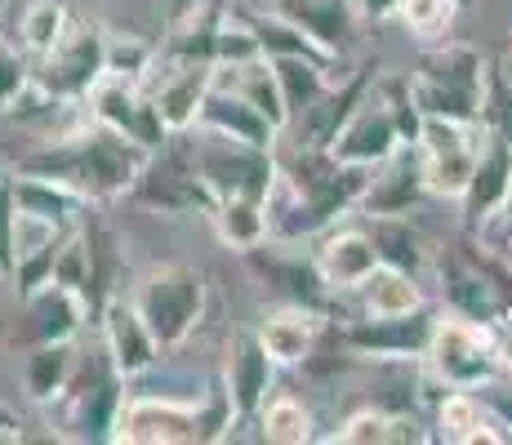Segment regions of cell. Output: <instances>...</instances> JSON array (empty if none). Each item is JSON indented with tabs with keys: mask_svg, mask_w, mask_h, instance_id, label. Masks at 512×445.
Wrapping results in <instances>:
<instances>
[{
	"mask_svg": "<svg viewBox=\"0 0 512 445\" xmlns=\"http://www.w3.org/2000/svg\"><path fill=\"white\" fill-rule=\"evenodd\" d=\"M214 81V63H187V58H161L156 54L152 72L143 76V89L152 98L156 116L170 134H187L196 125L201 98Z\"/></svg>",
	"mask_w": 512,
	"mask_h": 445,
	"instance_id": "cell-12",
	"label": "cell"
},
{
	"mask_svg": "<svg viewBox=\"0 0 512 445\" xmlns=\"http://www.w3.org/2000/svg\"><path fill=\"white\" fill-rule=\"evenodd\" d=\"M76 374V339L63 343H32L23 361V392L36 405H54Z\"/></svg>",
	"mask_w": 512,
	"mask_h": 445,
	"instance_id": "cell-30",
	"label": "cell"
},
{
	"mask_svg": "<svg viewBox=\"0 0 512 445\" xmlns=\"http://www.w3.org/2000/svg\"><path fill=\"white\" fill-rule=\"evenodd\" d=\"M397 147H401V134H397V125H392L388 107L379 103V94H374V85H370L366 98H361V103L352 107L348 121L339 125V134L330 138L326 152L343 165H361V170H370V165L388 161Z\"/></svg>",
	"mask_w": 512,
	"mask_h": 445,
	"instance_id": "cell-18",
	"label": "cell"
},
{
	"mask_svg": "<svg viewBox=\"0 0 512 445\" xmlns=\"http://www.w3.org/2000/svg\"><path fill=\"white\" fill-rule=\"evenodd\" d=\"M205 219L214 223V236L236 254L268 241V205L259 196H219L205 210Z\"/></svg>",
	"mask_w": 512,
	"mask_h": 445,
	"instance_id": "cell-33",
	"label": "cell"
},
{
	"mask_svg": "<svg viewBox=\"0 0 512 445\" xmlns=\"http://www.w3.org/2000/svg\"><path fill=\"white\" fill-rule=\"evenodd\" d=\"M415 103L423 116H446V121H477L481 116V89H486V54L464 41L428 45L419 58V72L410 76Z\"/></svg>",
	"mask_w": 512,
	"mask_h": 445,
	"instance_id": "cell-5",
	"label": "cell"
},
{
	"mask_svg": "<svg viewBox=\"0 0 512 445\" xmlns=\"http://www.w3.org/2000/svg\"><path fill=\"white\" fill-rule=\"evenodd\" d=\"M481 130L499 134L512 147V81L499 72L495 63H486V89H481Z\"/></svg>",
	"mask_w": 512,
	"mask_h": 445,
	"instance_id": "cell-42",
	"label": "cell"
},
{
	"mask_svg": "<svg viewBox=\"0 0 512 445\" xmlns=\"http://www.w3.org/2000/svg\"><path fill=\"white\" fill-rule=\"evenodd\" d=\"M312 263H317L330 294H352L374 267H379V254H374V241L366 227H334L330 223V232L321 236L317 250H312Z\"/></svg>",
	"mask_w": 512,
	"mask_h": 445,
	"instance_id": "cell-23",
	"label": "cell"
},
{
	"mask_svg": "<svg viewBox=\"0 0 512 445\" xmlns=\"http://www.w3.org/2000/svg\"><path fill=\"white\" fill-rule=\"evenodd\" d=\"M392 18H397L415 41L432 45V41H441V36H450V27H455V18H459V0H397V14Z\"/></svg>",
	"mask_w": 512,
	"mask_h": 445,
	"instance_id": "cell-40",
	"label": "cell"
},
{
	"mask_svg": "<svg viewBox=\"0 0 512 445\" xmlns=\"http://www.w3.org/2000/svg\"><path fill=\"white\" fill-rule=\"evenodd\" d=\"M0 5H5V0H0Z\"/></svg>",
	"mask_w": 512,
	"mask_h": 445,
	"instance_id": "cell-50",
	"label": "cell"
},
{
	"mask_svg": "<svg viewBox=\"0 0 512 445\" xmlns=\"http://www.w3.org/2000/svg\"><path fill=\"white\" fill-rule=\"evenodd\" d=\"M277 370L281 365L268 356V348L259 343L254 325L236 330L228 339V361H223V397L232 405L236 423H254L259 405L268 401V392L277 388Z\"/></svg>",
	"mask_w": 512,
	"mask_h": 445,
	"instance_id": "cell-14",
	"label": "cell"
},
{
	"mask_svg": "<svg viewBox=\"0 0 512 445\" xmlns=\"http://www.w3.org/2000/svg\"><path fill=\"white\" fill-rule=\"evenodd\" d=\"M14 223V187H9V178H0V281H9V267H14Z\"/></svg>",
	"mask_w": 512,
	"mask_h": 445,
	"instance_id": "cell-44",
	"label": "cell"
},
{
	"mask_svg": "<svg viewBox=\"0 0 512 445\" xmlns=\"http://www.w3.org/2000/svg\"><path fill=\"white\" fill-rule=\"evenodd\" d=\"M370 89V72H357V76H343V81H330L321 89L317 103H308L299 116H294L285 130H299V138L308 147H330V138L339 134V125L352 116V107L366 98Z\"/></svg>",
	"mask_w": 512,
	"mask_h": 445,
	"instance_id": "cell-27",
	"label": "cell"
},
{
	"mask_svg": "<svg viewBox=\"0 0 512 445\" xmlns=\"http://www.w3.org/2000/svg\"><path fill=\"white\" fill-rule=\"evenodd\" d=\"M245 263L277 294V303H303V308H317V312L330 308L334 294L326 290V281H321L312 254L303 259V254L285 250V241H263V245H254V250H245Z\"/></svg>",
	"mask_w": 512,
	"mask_h": 445,
	"instance_id": "cell-17",
	"label": "cell"
},
{
	"mask_svg": "<svg viewBox=\"0 0 512 445\" xmlns=\"http://www.w3.org/2000/svg\"><path fill=\"white\" fill-rule=\"evenodd\" d=\"M468 5H472V0H459V9H468Z\"/></svg>",
	"mask_w": 512,
	"mask_h": 445,
	"instance_id": "cell-49",
	"label": "cell"
},
{
	"mask_svg": "<svg viewBox=\"0 0 512 445\" xmlns=\"http://www.w3.org/2000/svg\"><path fill=\"white\" fill-rule=\"evenodd\" d=\"M98 76H103V27L94 23H72L49 54L32 58V94L54 107L85 103Z\"/></svg>",
	"mask_w": 512,
	"mask_h": 445,
	"instance_id": "cell-8",
	"label": "cell"
},
{
	"mask_svg": "<svg viewBox=\"0 0 512 445\" xmlns=\"http://www.w3.org/2000/svg\"><path fill=\"white\" fill-rule=\"evenodd\" d=\"M254 423H259V437L272 441V445H303L317 437V423H312V410L303 405L294 392H268V401L259 405V414H254Z\"/></svg>",
	"mask_w": 512,
	"mask_h": 445,
	"instance_id": "cell-36",
	"label": "cell"
},
{
	"mask_svg": "<svg viewBox=\"0 0 512 445\" xmlns=\"http://www.w3.org/2000/svg\"><path fill=\"white\" fill-rule=\"evenodd\" d=\"M143 165H147V147L130 143L125 134L94 121L90 130L54 138V143L27 152L18 161V174L54 178V183L72 187L76 196H85V201H116V196H130Z\"/></svg>",
	"mask_w": 512,
	"mask_h": 445,
	"instance_id": "cell-2",
	"label": "cell"
},
{
	"mask_svg": "<svg viewBox=\"0 0 512 445\" xmlns=\"http://www.w3.org/2000/svg\"><path fill=\"white\" fill-rule=\"evenodd\" d=\"M357 18H370V23H388L397 14V0H352Z\"/></svg>",
	"mask_w": 512,
	"mask_h": 445,
	"instance_id": "cell-45",
	"label": "cell"
},
{
	"mask_svg": "<svg viewBox=\"0 0 512 445\" xmlns=\"http://www.w3.org/2000/svg\"><path fill=\"white\" fill-rule=\"evenodd\" d=\"M130 299L147 321V330H152V339L161 343V352L183 348L205 316V276L192 263L147 267L139 281H134Z\"/></svg>",
	"mask_w": 512,
	"mask_h": 445,
	"instance_id": "cell-6",
	"label": "cell"
},
{
	"mask_svg": "<svg viewBox=\"0 0 512 445\" xmlns=\"http://www.w3.org/2000/svg\"><path fill=\"white\" fill-rule=\"evenodd\" d=\"M85 103H90V116L98 125H107V130L125 134L130 143L147 147V152H156V147L170 138V130L161 125V116H156L152 98H147V89L139 81H121V76H98L94 89L85 94Z\"/></svg>",
	"mask_w": 512,
	"mask_h": 445,
	"instance_id": "cell-11",
	"label": "cell"
},
{
	"mask_svg": "<svg viewBox=\"0 0 512 445\" xmlns=\"http://www.w3.org/2000/svg\"><path fill=\"white\" fill-rule=\"evenodd\" d=\"M508 41H512V36H508Z\"/></svg>",
	"mask_w": 512,
	"mask_h": 445,
	"instance_id": "cell-51",
	"label": "cell"
},
{
	"mask_svg": "<svg viewBox=\"0 0 512 445\" xmlns=\"http://www.w3.org/2000/svg\"><path fill=\"white\" fill-rule=\"evenodd\" d=\"M268 9H277L281 18L303 27L334 58H343L352 49V36H357V9H352V0H268Z\"/></svg>",
	"mask_w": 512,
	"mask_h": 445,
	"instance_id": "cell-26",
	"label": "cell"
},
{
	"mask_svg": "<svg viewBox=\"0 0 512 445\" xmlns=\"http://www.w3.org/2000/svg\"><path fill=\"white\" fill-rule=\"evenodd\" d=\"M14 187V210L27 214V219H41V223H54V227H76L85 214V196H76L72 187L54 183V178H41V174H14L9 178Z\"/></svg>",
	"mask_w": 512,
	"mask_h": 445,
	"instance_id": "cell-28",
	"label": "cell"
},
{
	"mask_svg": "<svg viewBox=\"0 0 512 445\" xmlns=\"http://www.w3.org/2000/svg\"><path fill=\"white\" fill-rule=\"evenodd\" d=\"M236 419L223 397V383H210L201 397L170 392H125L112 423V441L125 445H210L232 437Z\"/></svg>",
	"mask_w": 512,
	"mask_h": 445,
	"instance_id": "cell-3",
	"label": "cell"
},
{
	"mask_svg": "<svg viewBox=\"0 0 512 445\" xmlns=\"http://www.w3.org/2000/svg\"><path fill=\"white\" fill-rule=\"evenodd\" d=\"M23 334L18 339L32 348V343H63V339H76L81 334V325L90 321V312H85V299L76 290H67V285L49 281L41 285L36 294H27L23 299Z\"/></svg>",
	"mask_w": 512,
	"mask_h": 445,
	"instance_id": "cell-25",
	"label": "cell"
},
{
	"mask_svg": "<svg viewBox=\"0 0 512 445\" xmlns=\"http://www.w3.org/2000/svg\"><path fill=\"white\" fill-rule=\"evenodd\" d=\"M441 299H446V312H459L468 321L499 325L504 316H512L508 299L499 294V285L490 281V272L477 263L472 250H464L459 259H450L441 267Z\"/></svg>",
	"mask_w": 512,
	"mask_h": 445,
	"instance_id": "cell-22",
	"label": "cell"
},
{
	"mask_svg": "<svg viewBox=\"0 0 512 445\" xmlns=\"http://www.w3.org/2000/svg\"><path fill=\"white\" fill-rule=\"evenodd\" d=\"M23 437V423H18V414L9 410L5 401H0V441H18Z\"/></svg>",
	"mask_w": 512,
	"mask_h": 445,
	"instance_id": "cell-47",
	"label": "cell"
},
{
	"mask_svg": "<svg viewBox=\"0 0 512 445\" xmlns=\"http://www.w3.org/2000/svg\"><path fill=\"white\" fill-rule=\"evenodd\" d=\"M214 85H228L245 98L250 107H259L272 125L285 134L290 125V112H285V98H281V85H277V72H272L268 58H250V63H236V67H214Z\"/></svg>",
	"mask_w": 512,
	"mask_h": 445,
	"instance_id": "cell-32",
	"label": "cell"
},
{
	"mask_svg": "<svg viewBox=\"0 0 512 445\" xmlns=\"http://www.w3.org/2000/svg\"><path fill=\"white\" fill-rule=\"evenodd\" d=\"M437 437L450 445H481V441H508V432L499 428V419L486 410V401L477 392L446 388V397L437 405Z\"/></svg>",
	"mask_w": 512,
	"mask_h": 445,
	"instance_id": "cell-29",
	"label": "cell"
},
{
	"mask_svg": "<svg viewBox=\"0 0 512 445\" xmlns=\"http://www.w3.org/2000/svg\"><path fill=\"white\" fill-rule=\"evenodd\" d=\"M490 227H499L504 232V241L512 236V178H508V192H504V205H499V214H495V223Z\"/></svg>",
	"mask_w": 512,
	"mask_h": 445,
	"instance_id": "cell-48",
	"label": "cell"
},
{
	"mask_svg": "<svg viewBox=\"0 0 512 445\" xmlns=\"http://www.w3.org/2000/svg\"><path fill=\"white\" fill-rule=\"evenodd\" d=\"M481 147V125L477 121H446V116H423L415 156L423 174V192L459 201L468 187V174L477 165Z\"/></svg>",
	"mask_w": 512,
	"mask_h": 445,
	"instance_id": "cell-10",
	"label": "cell"
},
{
	"mask_svg": "<svg viewBox=\"0 0 512 445\" xmlns=\"http://www.w3.org/2000/svg\"><path fill=\"white\" fill-rule=\"evenodd\" d=\"M486 401V410L499 419V428L508 432V441H512V392H490V397H481Z\"/></svg>",
	"mask_w": 512,
	"mask_h": 445,
	"instance_id": "cell-46",
	"label": "cell"
},
{
	"mask_svg": "<svg viewBox=\"0 0 512 445\" xmlns=\"http://www.w3.org/2000/svg\"><path fill=\"white\" fill-rule=\"evenodd\" d=\"M156 45L134 32H103V76H121V81H139L152 72Z\"/></svg>",
	"mask_w": 512,
	"mask_h": 445,
	"instance_id": "cell-39",
	"label": "cell"
},
{
	"mask_svg": "<svg viewBox=\"0 0 512 445\" xmlns=\"http://www.w3.org/2000/svg\"><path fill=\"white\" fill-rule=\"evenodd\" d=\"M130 196L156 214H205L214 205V196L205 192L201 174L192 165L187 134H170L156 152H147V165L134 178Z\"/></svg>",
	"mask_w": 512,
	"mask_h": 445,
	"instance_id": "cell-9",
	"label": "cell"
},
{
	"mask_svg": "<svg viewBox=\"0 0 512 445\" xmlns=\"http://www.w3.org/2000/svg\"><path fill=\"white\" fill-rule=\"evenodd\" d=\"M32 89V63L0 36V112L18 107V98Z\"/></svg>",
	"mask_w": 512,
	"mask_h": 445,
	"instance_id": "cell-43",
	"label": "cell"
},
{
	"mask_svg": "<svg viewBox=\"0 0 512 445\" xmlns=\"http://www.w3.org/2000/svg\"><path fill=\"white\" fill-rule=\"evenodd\" d=\"M187 147H192V165L214 201L219 196H259V201H268L272 183H277V152L232 143V138L210 130H196V138L187 130Z\"/></svg>",
	"mask_w": 512,
	"mask_h": 445,
	"instance_id": "cell-7",
	"label": "cell"
},
{
	"mask_svg": "<svg viewBox=\"0 0 512 445\" xmlns=\"http://www.w3.org/2000/svg\"><path fill=\"white\" fill-rule=\"evenodd\" d=\"M268 63H272V72H277V85H281L290 121L308 103H317L321 89L330 85V72H334L330 63H317V58H268Z\"/></svg>",
	"mask_w": 512,
	"mask_h": 445,
	"instance_id": "cell-37",
	"label": "cell"
},
{
	"mask_svg": "<svg viewBox=\"0 0 512 445\" xmlns=\"http://www.w3.org/2000/svg\"><path fill=\"white\" fill-rule=\"evenodd\" d=\"M192 130L223 134V138H232V143L263 147V152H277V138H281V130L259 112V107H250L241 94H236V89L214 85V81H210V89H205L201 112H196Z\"/></svg>",
	"mask_w": 512,
	"mask_h": 445,
	"instance_id": "cell-21",
	"label": "cell"
},
{
	"mask_svg": "<svg viewBox=\"0 0 512 445\" xmlns=\"http://www.w3.org/2000/svg\"><path fill=\"white\" fill-rule=\"evenodd\" d=\"M361 165L334 161L326 147L299 143L290 161H277V183L268 192V241H308L326 232L343 214L357 210L361 187H366Z\"/></svg>",
	"mask_w": 512,
	"mask_h": 445,
	"instance_id": "cell-1",
	"label": "cell"
},
{
	"mask_svg": "<svg viewBox=\"0 0 512 445\" xmlns=\"http://www.w3.org/2000/svg\"><path fill=\"white\" fill-rule=\"evenodd\" d=\"M72 9L63 5V0H32V5L23 9V18H18V41L32 58L49 54L58 41L67 36V27H72Z\"/></svg>",
	"mask_w": 512,
	"mask_h": 445,
	"instance_id": "cell-38",
	"label": "cell"
},
{
	"mask_svg": "<svg viewBox=\"0 0 512 445\" xmlns=\"http://www.w3.org/2000/svg\"><path fill=\"white\" fill-rule=\"evenodd\" d=\"M508 178H512V147L499 134L481 130L477 165H472L468 187H464V196H459L468 232H486V227L495 223L499 205H504V192H508Z\"/></svg>",
	"mask_w": 512,
	"mask_h": 445,
	"instance_id": "cell-19",
	"label": "cell"
},
{
	"mask_svg": "<svg viewBox=\"0 0 512 445\" xmlns=\"http://www.w3.org/2000/svg\"><path fill=\"white\" fill-rule=\"evenodd\" d=\"M432 312H406V316H357L339 330L343 348L357 356H379V361H419L428 348Z\"/></svg>",
	"mask_w": 512,
	"mask_h": 445,
	"instance_id": "cell-16",
	"label": "cell"
},
{
	"mask_svg": "<svg viewBox=\"0 0 512 445\" xmlns=\"http://www.w3.org/2000/svg\"><path fill=\"white\" fill-rule=\"evenodd\" d=\"M121 397H125V379L103 361V370L94 374L90 383H67V392L58 397L54 405L63 410V441H112V423H116V410H121Z\"/></svg>",
	"mask_w": 512,
	"mask_h": 445,
	"instance_id": "cell-15",
	"label": "cell"
},
{
	"mask_svg": "<svg viewBox=\"0 0 512 445\" xmlns=\"http://www.w3.org/2000/svg\"><path fill=\"white\" fill-rule=\"evenodd\" d=\"M374 94H379V103L388 107V116H392V125H397L401 143L415 147L419 125H423V112H419V103H415V89H410V76H383V81L374 85Z\"/></svg>",
	"mask_w": 512,
	"mask_h": 445,
	"instance_id": "cell-41",
	"label": "cell"
},
{
	"mask_svg": "<svg viewBox=\"0 0 512 445\" xmlns=\"http://www.w3.org/2000/svg\"><path fill=\"white\" fill-rule=\"evenodd\" d=\"M321 330H326V312L303 308V303H277V308H268L259 316V325H254L259 343L268 348V356L277 365L312 361V352H317V343H321Z\"/></svg>",
	"mask_w": 512,
	"mask_h": 445,
	"instance_id": "cell-24",
	"label": "cell"
},
{
	"mask_svg": "<svg viewBox=\"0 0 512 445\" xmlns=\"http://www.w3.org/2000/svg\"><path fill=\"white\" fill-rule=\"evenodd\" d=\"M94 321H98V330H103L107 365H112L125 383H134V379H143V374L156 370V361H161V343L152 339V330H147V321L139 316L130 294H112V299L98 308Z\"/></svg>",
	"mask_w": 512,
	"mask_h": 445,
	"instance_id": "cell-13",
	"label": "cell"
},
{
	"mask_svg": "<svg viewBox=\"0 0 512 445\" xmlns=\"http://www.w3.org/2000/svg\"><path fill=\"white\" fill-rule=\"evenodd\" d=\"M326 441L334 445H401V441H423L419 423L406 419V414H392V410H357L330 432Z\"/></svg>",
	"mask_w": 512,
	"mask_h": 445,
	"instance_id": "cell-35",
	"label": "cell"
},
{
	"mask_svg": "<svg viewBox=\"0 0 512 445\" xmlns=\"http://www.w3.org/2000/svg\"><path fill=\"white\" fill-rule=\"evenodd\" d=\"M352 294H357V303H361V316H406L428 303L419 276L401 272V267H388V263L374 267Z\"/></svg>",
	"mask_w": 512,
	"mask_h": 445,
	"instance_id": "cell-31",
	"label": "cell"
},
{
	"mask_svg": "<svg viewBox=\"0 0 512 445\" xmlns=\"http://www.w3.org/2000/svg\"><path fill=\"white\" fill-rule=\"evenodd\" d=\"M423 174H419V156L410 143H401L388 161L370 165L366 187H361L357 210L366 219H379V214H410L423 201Z\"/></svg>",
	"mask_w": 512,
	"mask_h": 445,
	"instance_id": "cell-20",
	"label": "cell"
},
{
	"mask_svg": "<svg viewBox=\"0 0 512 445\" xmlns=\"http://www.w3.org/2000/svg\"><path fill=\"white\" fill-rule=\"evenodd\" d=\"M370 241H374V254H379V263L388 267H401V272L410 276H423L428 272V241L415 232V227L406 223V214H379V219H370Z\"/></svg>",
	"mask_w": 512,
	"mask_h": 445,
	"instance_id": "cell-34",
	"label": "cell"
},
{
	"mask_svg": "<svg viewBox=\"0 0 512 445\" xmlns=\"http://www.w3.org/2000/svg\"><path fill=\"white\" fill-rule=\"evenodd\" d=\"M441 388L481 392L504 374L499 361V330L486 321H468L459 312H437L428 330V348L419 356Z\"/></svg>",
	"mask_w": 512,
	"mask_h": 445,
	"instance_id": "cell-4",
	"label": "cell"
}]
</instances>
